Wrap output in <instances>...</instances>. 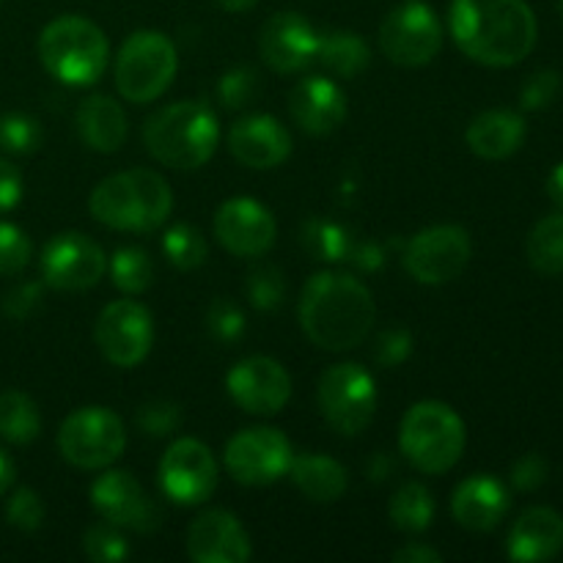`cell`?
I'll return each instance as SVG.
<instances>
[{"mask_svg": "<svg viewBox=\"0 0 563 563\" xmlns=\"http://www.w3.org/2000/svg\"><path fill=\"white\" fill-rule=\"evenodd\" d=\"M473 242L462 225L440 223L418 231L405 247L407 275L423 286H443L449 280L460 278L471 264Z\"/></svg>", "mask_w": 563, "mask_h": 563, "instance_id": "8fae6325", "label": "cell"}, {"mask_svg": "<svg viewBox=\"0 0 563 563\" xmlns=\"http://www.w3.org/2000/svg\"><path fill=\"white\" fill-rule=\"evenodd\" d=\"M42 434V412L22 390L0 394V438L14 445H27Z\"/></svg>", "mask_w": 563, "mask_h": 563, "instance_id": "f1b7e54d", "label": "cell"}, {"mask_svg": "<svg viewBox=\"0 0 563 563\" xmlns=\"http://www.w3.org/2000/svg\"><path fill=\"white\" fill-rule=\"evenodd\" d=\"M295 451L289 438L273 427H251L229 440L223 451L225 471L245 487H267L289 473Z\"/></svg>", "mask_w": 563, "mask_h": 563, "instance_id": "7c38bea8", "label": "cell"}, {"mask_svg": "<svg viewBox=\"0 0 563 563\" xmlns=\"http://www.w3.org/2000/svg\"><path fill=\"white\" fill-rule=\"evenodd\" d=\"M187 555L196 563H245L253 548L240 517L225 509H209L187 528Z\"/></svg>", "mask_w": 563, "mask_h": 563, "instance_id": "ffe728a7", "label": "cell"}, {"mask_svg": "<svg viewBox=\"0 0 563 563\" xmlns=\"http://www.w3.org/2000/svg\"><path fill=\"white\" fill-rule=\"evenodd\" d=\"M176 69V44L163 31H135L115 55V88L126 102H154L168 91Z\"/></svg>", "mask_w": 563, "mask_h": 563, "instance_id": "52a82bcc", "label": "cell"}, {"mask_svg": "<svg viewBox=\"0 0 563 563\" xmlns=\"http://www.w3.org/2000/svg\"><path fill=\"white\" fill-rule=\"evenodd\" d=\"M135 427L137 432L146 434V438H168V434L179 432L181 407L168 399L146 401V405L137 407Z\"/></svg>", "mask_w": 563, "mask_h": 563, "instance_id": "8d00e7d4", "label": "cell"}, {"mask_svg": "<svg viewBox=\"0 0 563 563\" xmlns=\"http://www.w3.org/2000/svg\"><path fill=\"white\" fill-rule=\"evenodd\" d=\"M258 80L256 69L251 66H234V69L225 71L218 82V99L223 108L229 110H242L256 99L258 93Z\"/></svg>", "mask_w": 563, "mask_h": 563, "instance_id": "f35d334b", "label": "cell"}, {"mask_svg": "<svg viewBox=\"0 0 563 563\" xmlns=\"http://www.w3.org/2000/svg\"><path fill=\"white\" fill-rule=\"evenodd\" d=\"M509 506V489H506L500 478L489 476V473L465 478L454 489V495H451V515H454V520L462 528L476 533H487L498 528Z\"/></svg>", "mask_w": 563, "mask_h": 563, "instance_id": "603a6c76", "label": "cell"}, {"mask_svg": "<svg viewBox=\"0 0 563 563\" xmlns=\"http://www.w3.org/2000/svg\"><path fill=\"white\" fill-rule=\"evenodd\" d=\"M14 478H16L14 462H11V456L0 449V495L9 493L11 484H14Z\"/></svg>", "mask_w": 563, "mask_h": 563, "instance_id": "816d5d0a", "label": "cell"}, {"mask_svg": "<svg viewBox=\"0 0 563 563\" xmlns=\"http://www.w3.org/2000/svg\"><path fill=\"white\" fill-rule=\"evenodd\" d=\"M110 278L124 295H143L154 284V262L143 247H119L110 258Z\"/></svg>", "mask_w": 563, "mask_h": 563, "instance_id": "d6a6232c", "label": "cell"}, {"mask_svg": "<svg viewBox=\"0 0 563 563\" xmlns=\"http://www.w3.org/2000/svg\"><path fill=\"white\" fill-rule=\"evenodd\" d=\"M449 27L467 58L493 69L526 60L539 38L537 14L526 0H454Z\"/></svg>", "mask_w": 563, "mask_h": 563, "instance_id": "7a4b0ae2", "label": "cell"}, {"mask_svg": "<svg viewBox=\"0 0 563 563\" xmlns=\"http://www.w3.org/2000/svg\"><path fill=\"white\" fill-rule=\"evenodd\" d=\"M247 300L258 311H275L286 297V280L284 273L273 264H262V267L251 269L247 275Z\"/></svg>", "mask_w": 563, "mask_h": 563, "instance_id": "d590c367", "label": "cell"}, {"mask_svg": "<svg viewBox=\"0 0 563 563\" xmlns=\"http://www.w3.org/2000/svg\"><path fill=\"white\" fill-rule=\"evenodd\" d=\"M526 253L537 273L563 275V212L548 214L533 225Z\"/></svg>", "mask_w": 563, "mask_h": 563, "instance_id": "4dcf8cb0", "label": "cell"}, {"mask_svg": "<svg viewBox=\"0 0 563 563\" xmlns=\"http://www.w3.org/2000/svg\"><path fill=\"white\" fill-rule=\"evenodd\" d=\"M317 60H322L330 75L352 80L368 69L372 49L361 33L346 31V27H328V31L319 33Z\"/></svg>", "mask_w": 563, "mask_h": 563, "instance_id": "83f0119b", "label": "cell"}, {"mask_svg": "<svg viewBox=\"0 0 563 563\" xmlns=\"http://www.w3.org/2000/svg\"><path fill=\"white\" fill-rule=\"evenodd\" d=\"M33 256V245L25 231L0 220V275H20Z\"/></svg>", "mask_w": 563, "mask_h": 563, "instance_id": "b9f144b4", "label": "cell"}, {"mask_svg": "<svg viewBox=\"0 0 563 563\" xmlns=\"http://www.w3.org/2000/svg\"><path fill=\"white\" fill-rule=\"evenodd\" d=\"M550 476V465L542 454H526L511 467V487L520 493H533L542 487Z\"/></svg>", "mask_w": 563, "mask_h": 563, "instance_id": "f6af8a7d", "label": "cell"}, {"mask_svg": "<svg viewBox=\"0 0 563 563\" xmlns=\"http://www.w3.org/2000/svg\"><path fill=\"white\" fill-rule=\"evenodd\" d=\"M394 561L396 563H440L443 561V553L434 548H429V544H407V548L396 550L394 553Z\"/></svg>", "mask_w": 563, "mask_h": 563, "instance_id": "c3c4849f", "label": "cell"}, {"mask_svg": "<svg viewBox=\"0 0 563 563\" xmlns=\"http://www.w3.org/2000/svg\"><path fill=\"white\" fill-rule=\"evenodd\" d=\"M163 493L179 506H201L218 489V460L207 443L179 438L168 445L159 462Z\"/></svg>", "mask_w": 563, "mask_h": 563, "instance_id": "5bb4252c", "label": "cell"}, {"mask_svg": "<svg viewBox=\"0 0 563 563\" xmlns=\"http://www.w3.org/2000/svg\"><path fill=\"white\" fill-rule=\"evenodd\" d=\"M434 511H438V506H434L432 493L418 482L401 484L388 506L390 522H394L401 533H423L432 526Z\"/></svg>", "mask_w": 563, "mask_h": 563, "instance_id": "f546056e", "label": "cell"}, {"mask_svg": "<svg viewBox=\"0 0 563 563\" xmlns=\"http://www.w3.org/2000/svg\"><path fill=\"white\" fill-rule=\"evenodd\" d=\"M286 476L313 504H335L350 487L346 467L328 454L295 456Z\"/></svg>", "mask_w": 563, "mask_h": 563, "instance_id": "4316f807", "label": "cell"}, {"mask_svg": "<svg viewBox=\"0 0 563 563\" xmlns=\"http://www.w3.org/2000/svg\"><path fill=\"white\" fill-rule=\"evenodd\" d=\"M214 236L220 245L240 258H258L275 245L278 236V223H275L273 212L264 207L256 198H229L220 203L212 220Z\"/></svg>", "mask_w": 563, "mask_h": 563, "instance_id": "ac0fdd59", "label": "cell"}, {"mask_svg": "<svg viewBox=\"0 0 563 563\" xmlns=\"http://www.w3.org/2000/svg\"><path fill=\"white\" fill-rule=\"evenodd\" d=\"M289 113L302 132L313 137L330 135L346 119V97L339 82L328 77H306L289 93Z\"/></svg>", "mask_w": 563, "mask_h": 563, "instance_id": "7402d4cb", "label": "cell"}, {"mask_svg": "<svg viewBox=\"0 0 563 563\" xmlns=\"http://www.w3.org/2000/svg\"><path fill=\"white\" fill-rule=\"evenodd\" d=\"M82 550H86L88 559L97 563H119L130 555V544L121 537L119 528L110 526V522H97V526L86 528Z\"/></svg>", "mask_w": 563, "mask_h": 563, "instance_id": "74e56055", "label": "cell"}, {"mask_svg": "<svg viewBox=\"0 0 563 563\" xmlns=\"http://www.w3.org/2000/svg\"><path fill=\"white\" fill-rule=\"evenodd\" d=\"M22 174L9 159H0V212H9L22 201Z\"/></svg>", "mask_w": 563, "mask_h": 563, "instance_id": "7dc6e473", "label": "cell"}, {"mask_svg": "<svg viewBox=\"0 0 563 563\" xmlns=\"http://www.w3.org/2000/svg\"><path fill=\"white\" fill-rule=\"evenodd\" d=\"M91 506L110 526L137 533H152L163 520L157 504L130 471H104L91 484Z\"/></svg>", "mask_w": 563, "mask_h": 563, "instance_id": "e0dca14e", "label": "cell"}, {"mask_svg": "<svg viewBox=\"0 0 563 563\" xmlns=\"http://www.w3.org/2000/svg\"><path fill=\"white\" fill-rule=\"evenodd\" d=\"M300 242L302 247L311 253V258H317V262H328V264L344 262V258H350V251H352L350 234H346L344 225L335 223V220H322V218L308 220L300 231Z\"/></svg>", "mask_w": 563, "mask_h": 563, "instance_id": "1f68e13d", "label": "cell"}, {"mask_svg": "<svg viewBox=\"0 0 563 563\" xmlns=\"http://www.w3.org/2000/svg\"><path fill=\"white\" fill-rule=\"evenodd\" d=\"M44 132L33 115L5 113L0 115V148L9 154H33L42 148Z\"/></svg>", "mask_w": 563, "mask_h": 563, "instance_id": "e575fe53", "label": "cell"}, {"mask_svg": "<svg viewBox=\"0 0 563 563\" xmlns=\"http://www.w3.org/2000/svg\"><path fill=\"white\" fill-rule=\"evenodd\" d=\"M379 47L385 58L405 69L432 64L443 47V25L438 14L423 0H405L379 25Z\"/></svg>", "mask_w": 563, "mask_h": 563, "instance_id": "30bf717a", "label": "cell"}, {"mask_svg": "<svg viewBox=\"0 0 563 563\" xmlns=\"http://www.w3.org/2000/svg\"><path fill=\"white\" fill-rule=\"evenodd\" d=\"M75 124L82 143L99 154L119 152L126 141V132H130L124 108L104 93H93L77 108Z\"/></svg>", "mask_w": 563, "mask_h": 563, "instance_id": "484cf974", "label": "cell"}, {"mask_svg": "<svg viewBox=\"0 0 563 563\" xmlns=\"http://www.w3.org/2000/svg\"><path fill=\"white\" fill-rule=\"evenodd\" d=\"M0 3H3V0H0Z\"/></svg>", "mask_w": 563, "mask_h": 563, "instance_id": "11a10c76", "label": "cell"}, {"mask_svg": "<svg viewBox=\"0 0 563 563\" xmlns=\"http://www.w3.org/2000/svg\"><path fill=\"white\" fill-rule=\"evenodd\" d=\"M245 313L229 297H220V300H214L209 306L207 330L214 341H220V344H236L245 335Z\"/></svg>", "mask_w": 563, "mask_h": 563, "instance_id": "ab89813d", "label": "cell"}, {"mask_svg": "<svg viewBox=\"0 0 563 563\" xmlns=\"http://www.w3.org/2000/svg\"><path fill=\"white\" fill-rule=\"evenodd\" d=\"M258 53L273 71L295 75L317 60L319 31L297 11H280L262 25Z\"/></svg>", "mask_w": 563, "mask_h": 563, "instance_id": "d6986e66", "label": "cell"}, {"mask_svg": "<svg viewBox=\"0 0 563 563\" xmlns=\"http://www.w3.org/2000/svg\"><path fill=\"white\" fill-rule=\"evenodd\" d=\"M93 341L104 361L115 368H135L148 357L154 344V319L135 300H115L102 308L93 328Z\"/></svg>", "mask_w": 563, "mask_h": 563, "instance_id": "4fadbf2b", "label": "cell"}, {"mask_svg": "<svg viewBox=\"0 0 563 563\" xmlns=\"http://www.w3.org/2000/svg\"><path fill=\"white\" fill-rule=\"evenodd\" d=\"M563 550V517L550 506H531L515 520L506 542L511 561H550Z\"/></svg>", "mask_w": 563, "mask_h": 563, "instance_id": "cb8c5ba5", "label": "cell"}, {"mask_svg": "<svg viewBox=\"0 0 563 563\" xmlns=\"http://www.w3.org/2000/svg\"><path fill=\"white\" fill-rule=\"evenodd\" d=\"M163 253L176 269H198L209 256L207 236L190 223H174L163 234Z\"/></svg>", "mask_w": 563, "mask_h": 563, "instance_id": "836d02e7", "label": "cell"}, {"mask_svg": "<svg viewBox=\"0 0 563 563\" xmlns=\"http://www.w3.org/2000/svg\"><path fill=\"white\" fill-rule=\"evenodd\" d=\"M526 119L515 110H484L467 124L465 141L476 157L506 159L526 143Z\"/></svg>", "mask_w": 563, "mask_h": 563, "instance_id": "d4e9b609", "label": "cell"}, {"mask_svg": "<svg viewBox=\"0 0 563 563\" xmlns=\"http://www.w3.org/2000/svg\"><path fill=\"white\" fill-rule=\"evenodd\" d=\"M110 44L97 22L64 14L47 22L38 36V60L64 86H93L108 69Z\"/></svg>", "mask_w": 563, "mask_h": 563, "instance_id": "5b68a950", "label": "cell"}, {"mask_svg": "<svg viewBox=\"0 0 563 563\" xmlns=\"http://www.w3.org/2000/svg\"><path fill=\"white\" fill-rule=\"evenodd\" d=\"M561 93V75L555 69H539L522 82L520 104L522 110H544Z\"/></svg>", "mask_w": 563, "mask_h": 563, "instance_id": "7bdbcfd3", "label": "cell"}, {"mask_svg": "<svg viewBox=\"0 0 563 563\" xmlns=\"http://www.w3.org/2000/svg\"><path fill=\"white\" fill-rule=\"evenodd\" d=\"M394 471H396V462L390 460L385 451H377V454L372 456V462L366 465V473L374 478V482H385Z\"/></svg>", "mask_w": 563, "mask_h": 563, "instance_id": "681fc988", "label": "cell"}, {"mask_svg": "<svg viewBox=\"0 0 563 563\" xmlns=\"http://www.w3.org/2000/svg\"><path fill=\"white\" fill-rule=\"evenodd\" d=\"M104 251L80 231L53 236L42 251V278L55 291H86L104 278Z\"/></svg>", "mask_w": 563, "mask_h": 563, "instance_id": "2e32d148", "label": "cell"}, {"mask_svg": "<svg viewBox=\"0 0 563 563\" xmlns=\"http://www.w3.org/2000/svg\"><path fill=\"white\" fill-rule=\"evenodd\" d=\"M465 443V421L445 401H418L401 418L399 451L416 471L427 476L449 473L462 460Z\"/></svg>", "mask_w": 563, "mask_h": 563, "instance_id": "8992f818", "label": "cell"}, {"mask_svg": "<svg viewBox=\"0 0 563 563\" xmlns=\"http://www.w3.org/2000/svg\"><path fill=\"white\" fill-rule=\"evenodd\" d=\"M126 449L124 421L108 407H80L58 429V451L80 471H104Z\"/></svg>", "mask_w": 563, "mask_h": 563, "instance_id": "9c48e42d", "label": "cell"}, {"mask_svg": "<svg viewBox=\"0 0 563 563\" xmlns=\"http://www.w3.org/2000/svg\"><path fill=\"white\" fill-rule=\"evenodd\" d=\"M88 209L97 223L113 231L163 229L174 212V192L159 174L148 168H132L99 181L88 198Z\"/></svg>", "mask_w": 563, "mask_h": 563, "instance_id": "3957f363", "label": "cell"}, {"mask_svg": "<svg viewBox=\"0 0 563 563\" xmlns=\"http://www.w3.org/2000/svg\"><path fill=\"white\" fill-rule=\"evenodd\" d=\"M214 3L223 11H229V14H245V11L256 9L258 0H214Z\"/></svg>", "mask_w": 563, "mask_h": 563, "instance_id": "f5cc1de1", "label": "cell"}, {"mask_svg": "<svg viewBox=\"0 0 563 563\" xmlns=\"http://www.w3.org/2000/svg\"><path fill=\"white\" fill-rule=\"evenodd\" d=\"M220 141V121L207 102L165 104L143 126L146 152L170 170H198L214 157Z\"/></svg>", "mask_w": 563, "mask_h": 563, "instance_id": "277c9868", "label": "cell"}, {"mask_svg": "<svg viewBox=\"0 0 563 563\" xmlns=\"http://www.w3.org/2000/svg\"><path fill=\"white\" fill-rule=\"evenodd\" d=\"M548 196L555 207L563 209V163L555 165L548 176Z\"/></svg>", "mask_w": 563, "mask_h": 563, "instance_id": "f907efd6", "label": "cell"}, {"mask_svg": "<svg viewBox=\"0 0 563 563\" xmlns=\"http://www.w3.org/2000/svg\"><path fill=\"white\" fill-rule=\"evenodd\" d=\"M559 11H561V20H563V0H559Z\"/></svg>", "mask_w": 563, "mask_h": 563, "instance_id": "db71d44e", "label": "cell"}, {"mask_svg": "<svg viewBox=\"0 0 563 563\" xmlns=\"http://www.w3.org/2000/svg\"><path fill=\"white\" fill-rule=\"evenodd\" d=\"M42 306V284H20L3 297V313L14 322L31 317Z\"/></svg>", "mask_w": 563, "mask_h": 563, "instance_id": "bcb514c9", "label": "cell"}, {"mask_svg": "<svg viewBox=\"0 0 563 563\" xmlns=\"http://www.w3.org/2000/svg\"><path fill=\"white\" fill-rule=\"evenodd\" d=\"M5 522L16 531L33 533L44 526V500L36 489L16 487L5 504Z\"/></svg>", "mask_w": 563, "mask_h": 563, "instance_id": "60d3db41", "label": "cell"}, {"mask_svg": "<svg viewBox=\"0 0 563 563\" xmlns=\"http://www.w3.org/2000/svg\"><path fill=\"white\" fill-rule=\"evenodd\" d=\"M229 152L245 168L269 170L289 159L291 135L275 115H242L229 132Z\"/></svg>", "mask_w": 563, "mask_h": 563, "instance_id": "44dd1931", "label": "cell"}, {"mask_svg": "<svg viewBox=\"0 0 563 563\" xmlns=\"http://www.w3.org/2000/svg\"><path fill=\"white\" fill-rule=\"evenodd\" d=\"M412 333L405 328H390L385 333L377 335L374 341V361L383 368H396L412 355Z\"/></svg>", "mask_w": 563, "mask_h": 563, "instance_id": "ee69618b", "label": "cell"}, {"mask_svg": "<svg viewBox=\"0 0 563 563\" xmlns=\"http://www.w3.org/2000/svg\"><path fill=\"white\" fill-rule=\"evenodd\" d=\"M324 421L344 438H357L377 412V383L361 363H333L317 385Z\"/></svg>", "mask_w": 563, "mask_h": 563, "instance_id": "ba28073f", "label": "cell"}, {"mask_svg": "<svg viewBox=\"0 0 563 563\" xmlns=\"http://www.w3.org/2000/svg\"><path fill=\"white\" fill-rule=\"evenodd\" d=\"M225 390L247 416L273 418L289 405L291 377L275 357L251 355L231 366L225 374Z\"/></svg>", "mask_w": 563, "mask_h": 563, "instance_id": "9a60e30c", "label": "cell"}, {"mask_svg": "<svg viewBox=\"0 0 563 563\" xmlns=\"http://www.w3.org/2000/svg\"><path fill=\"white\" fill-rule=\"evenodd\" d=\"M297 319L313 346L328 352H346L368 339L377 322V306L361 278L322 269L302 286Z\"/></svg>", "mask_w": 563, "mask_h": 563, "instance_id": "6da1fadb", "label": "cell"}]
</instances>
